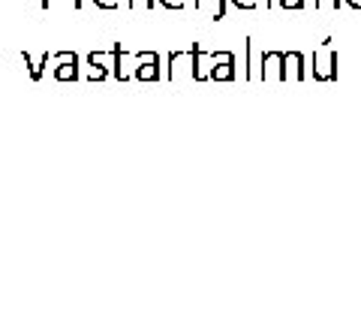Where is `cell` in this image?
I'll return each instance as SVG.
<instances>
[{
  "label": "cell",
  "mask_w": 361,
  "mask_h": 325,
  "mask_svg": "<svg viewBox=\"0 0 361 325\" xmlns=\"http://www.w3.org/2000/svg\"><path fill=\"white\" fill-rule=\"evenodd\" d=\"M196 9L205 13L211 21H220L226 16V0H196Z\"/></svg>",
  "instance_id": "7"
},
{
  "label": "cell",
  "mask_w": 361,
  "mask_h": 325,
  "mask_svg": "<svg viewBox=\"0 0 361 325\" xmlns=\"http://www.w3.org/2000/svg\"><path fill=\"white\" fill-rule=\"evenodd\" d=\"M87 63H90V66H103V70L115 66V63H118V46L111 49V51H90V54H87Z\"/></svg>",
  "instance_id": "8"
},
{
  "label": "cell",
  "mask_w": 361,
  "mask_h": 325,
  "mask_svg": "<svg viewBox=\"0 0 361 325\" xmlns=\"http://www.w3.org/2000/svg\"><path fill=\"white\" fill-rule=\"evenodd\" d=\"M232 6H238V9H256L259 0H232Z\"/></svg>",
  "instance_id": "13"
},
{
  "label": "cell",
  "mask_w": 361,
  "mask_h": 325,
  "mask_svg": "<svg viewBox=\"0 0 361 325\" xmlns=\"http://www.w3.org/2000/svg\"><path fill=\"white\" fill-rule=\"evenodd\" d=\"M280 9H304V0H277Z\"/></svg>",
  "instance_id": "12"
},
{
  "label": "cell",
  "mask_w": 361,
  "mask_h": 325,
  "mask_svg": "<svg viewBox=\"0 0 361 325\" xmlns=\"http://www.w3.org/2000/svg\"><path fill=\"white\" fill-rule=\"evenodd\" d=\"M94 4H97L99 9H118V6H121V0H94Z\"/></svg>",
  "instance_id": "14"
},
{
  "label": "cell",
  "mask_w": 361,
  "mask_h": 325,
  "mask_svg": "<svg viewBox=\"0 0 361 325\" xmlns=\"http://www.w3.org/2000/svg\"><path fill=\"white\" fill-rule=\"evenodd\" d=\"M283 82H304V54L286 51L283 58Z\"/></svg>",
  "instance_id": "6"
},
{
  "label": "cell",
  "mask_w": 361,
  "mask_h": 325,
  "mask_svg": "<svg viewBox=\"0 0 361 325\" xmlns=\"http://www.w3.org/2000/svg\"><path fill=\"white\" fill-rule=\"evenodd\" d=\"M157 0H130V9L133 13H142V9H151Z\"/></svg>",
  "instance_id": "11"
},
{
  "label": "cell",
  "mask_w": 361,
  "mask_h": 325,
  "mask_svg": "<svg viewBox=\"0 0 361 325\" xmlns=\"http://www.w3.org/2000/svg\"><path fill=\"white\" fill-rule=\"evenodd\" d=\"M346 4V0H316V9H329V13H334V9H341Z\"/></svg>",
  "instance_id": "10"
},
{
  "label": "cell",
  "mask_w": 361,
  "mask_h": 325,
  "mask_svg": "<svg viewBox=\"0 0 361 325\" xmlns=\"http://www.w3.org/2000/svg\"><path fill=\"white\" fill-rule=\"evenodd\" d=\"M135 78H139V82H157V78H160V58H157V51H139Z\"/></svg>",
  "instance_id": "5"
},
{
  "label": "cell",
  "mask_w": 361,
  "mask_h": 325,
  "mask_svg": "<svg viewBox=\"0 0 361 325\" xmlns=\"http://www.w3.org/2000/svg\"><path fill=\"white\" fill-rule=\"evenodd\" d=\"M202 46L193 49H180L169 54V78H193V82H202Z\"/></svg>",
  "instance_id": "1"
},
{
  "label": "cell",
  "mask_w": 361,
  "mask_h": 325,
  "mask_svg": "<svg viewBox=\"0 0 361 325\" xmlns=\"http://www.w3.org/2000/svg\"><path fill=\"white\" fill-rule=\"evenodd\" d=\"M160 4H163L166 9H184V6H187V0H160Z\"/></svg>",
  "instance_id": "15"
},
{
  "label": "cell",
  "mask_w": 361,
  "mask_h": 325,
  "mask_svg": "<svg viewBox=\"0 0 361 325\" xmlns=\"http://www.w3.org/2000/svg\"><path fill=\"white\" fill-rule=\"evenodd\" d=\"M313 78L316 82H337V51L331 49V39L313 51Z\"/></svg>",
  "instance_id": "2"
},
{
  "label": "cell",
  "mask_w": 361,
  "mask_h": 325,
  "mask_svg": "<svg viewBox=\"0 0 361 325\" xmlns=\"http://www.w3.org/2000/svg\"><path fill=\"white\" fill-rule=\"evenodd\" d=\"M73 6H75V9H82V6H85V0H73Z\"/></svg>",
  "instance_id": "17"
},
{
  "label": "cell",
  "mask_w": 361,
  "mask_h": 325,
  "mask_svg": "<svg viewBox=\"0 0 361 325\" xmlns=\"http://www.w3.org/2000/svg\"><path fill=\"white\" fill-rule=\"evenodd\" d=\"M208 61L214 63L208 70V78H214V82H232L235 78V54L232 51H214V54H208Z\"/></svg>",
  "instance_id": "3"
},
{
  "label": "cell",
  "mask_w": 361,
  "mask_h": 325,
  "mask_svg": "<svg viewBox=\"0 0 361 325\" xmlns=\"http://www.w3.org/2000/svg\"><path fill=\"white\" fill-rule=\"evenodd\" d=\"M283 58L286 51H265L262 54V70H259V78L262 82H283Z\"/></svg>",
  "instance_id": "4"
},
{
  "label": "cell",
  "mask_w": 361,
  "mask_h": 325,
  "mask_svg": "<svg viewBox=\"0 0 361 325\" xmlns=\"http://www.w3.org/2000/svg\"><path fill=\"white\" fill-rule=\"evenodd\" d=\"M37 4H39V6H45V9H49V4H51V0H37Z\"/></svg>",
  "instance_id": "18"
},
{
  "label": "cell",
  "mask_w": 361,
  "mask_h": 325,
  "mask_svg": "<svg viewBox=\"0 0 361 325\" xmlns=\"http://www.w3.org/2000/svg\"><path fill=\"white\" fill-rule=\"evenodd\" d=\"M346 4L353 6V9H358V13H361V0H346Z\"/></svg>",
  "instance_id": "16"
},
{
  "label": "cell",
  "mask_w": 361,
  "mask_h": 325,
  "mask_svg": "<svg viewBox=\"0 0 361 325\" xmlns=\"http://www.w3.org/2000/svg\"><path fill=\"white\" fill-rule=\"evenodd\" d=\"M54 78L58 82H75L78 78V61H63L54 66Z\"/></svg>",
  "instance_id": "9"
}]
</instances>
